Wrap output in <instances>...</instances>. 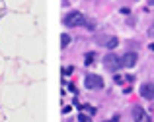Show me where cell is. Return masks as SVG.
I'll return each instance as SVG.
<instances>
[{"instance_id":"cell-5","label":"cell","mask_w":154,"mask_h":122,"mask_svg":"<svg viewBox=\"0 0 154 122\" xmlns=\"http://www.w3.org/2000/svg\"><path fill=\"white\" fill-rule=\"evenodd\" d=\"M139 60V54L137 52H127V54L121 58V66H127V68H133Z\"/></svg>"},{"instance_id":"cell-11","label":"cell","mask_w":154,"mask_h":122,"mask_svg":"<svg viewBox=\"0 0 154 122\" xmlns=\"http://www.w3.org/2000/svg\"><path fill=\"white\" fill-rule=\"evenodd\" d=\"M148 35H150V37H154V25L150 27V31H148Z\"/></svg>"},{"instance_id":"cell-3","label":"cell","mask_w":154,"mask_h":122,"mask_svg":"<svg viewBox=\"0 0 154 122\" xmlns=\"http://www.w3.org/2000/svg\"><path fill=\"white\" fill-rule=\"evenodd\" d=\"M140 95L148 101H154V83L152 81H146V83L140 85Z\"/></svg>"},{"instance_id":"cell-12","label":"cell","mask_w":154,"mask_h":122,"mask_svg":"<svg viewBox=\"0 0 154 122\" xmlns=\"http://www.w3.org/2000/svg\"><path fill=\"white\" fill-rule=\"evenodd\" d=\"M107 122H119V118H117V116H115V118H113V120H107Z\"/></svg>"},{"instance_id":"cell-6","label":"cell","mask_w":154,"mask_h":122,"mask_svg":"<svg viewBox=\"0 0 154 122\" xmlns=\"http://www.w3.org/2000/svg\"><path fill=\"white\" fill-rule=\"evenodd\" d=\"M133 116H135V122H148L146 112H144L140 107H135V109H133Z\"/></svg>"},{"instance_id":"cell-1","label":"cell","mask_w":154,"mask_h":122,"mask_svg":"<svg viewBox=\"0 0 154 122\" xmlns=\"http://www.w3.org/2000/svg\"><path fill=\"white\" fill-rule=\"evenodd\" d=\"M64 25L66 27H78V25H82L84 23V16L80 14V12H70V14H66L64 16Z\"/></svg>"},{"instance_id":"cell-8","label":"cell","mask_w":154,"mask_h":122,"mask_svg":"<svg viewBox=\"0 0 154 122\" xmlns=\"http://www.w3.org/2000/svg\"><path fill=\"white\" fill-rule=\"evenodd\" d=\"M94 58H96V52H88V54H86V64H88V66L94 62Z\"/></svg>"},{"instance_id":"cell-9","label":"cell","mask_w":154,"mask_h":122,"mask_svg":"<svg viewBox=\"0 0 154 122\" xmlns=\"http://www.w3.org/2000/svg\"><path fill=\"white\" fill-rule=\"evenodd\" d=\"M60 43H63V47H66V45L70 43V37H68V35H63V37H60Z\"/></svg>"},{"instance_id":"cell-10","label":"cell","mask_w":154,"mask_h":122,"mask_svg":"<svg viewBox=\"0 0 154 122\" xmlns=\"http://www.w3.org/2000/svg\"><path fill=\"white\" fill-rule=\"evenodd\" d=\"M78 120H80V122H90V118H88V116H84V115H80Z\"/></svg>"},{"instance_id":"cell-2","label":"cell","mask_w":154,"mask_h":122,"mask_svg":"<svg viewBox=\"0 0 154 122\" xmlns=\"http://www.w3.org/2000/svg\"><path fill=\"white\" fill-rule=\"evenodd\" d=\"M84 85H86L88 89H102L103 80H102V76H98V74H88L86 80H84Z\"/></svg>"},{"instance_id":"cell-4","label":"cell","mask_w":154,"mask_h":122,"mask_svg":"<svg viewBox=\"0 0 154 122\" xmlns=\"http://www.w3.org/2000/svg\"><path fill=\"white\" fill-rule=\"evenodd\" d=\"M103 64H105V68H107V70H117V68L121 66V60L117 58L115 54H107L103 58Z\"/></svg>"},{"instance_id":"cell-7","label":"cell","mask_w":154,"mask_h":122,"mask_svg":"<svg viewBox=\"0 0 154 122\" xmlns=\"http://www.w3.org/2000/svg\"><path fill=\"white\" fill-rule=\"evenodd\" d=\"M100 41H103V43H105V47H107V48H115L117 45H119V41H117V37H107V39H100Z\"/></svg>"}]
</instances>
